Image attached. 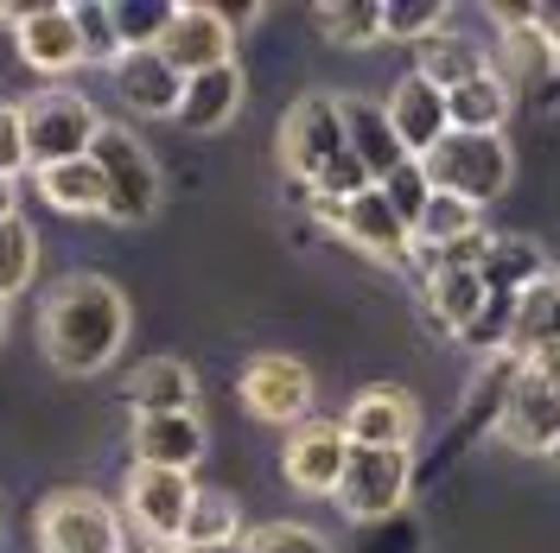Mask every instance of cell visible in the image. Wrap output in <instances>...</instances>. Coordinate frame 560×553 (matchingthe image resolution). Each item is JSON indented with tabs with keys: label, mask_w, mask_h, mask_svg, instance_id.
Masks as SVG:
<instances>
[{
	"label": "cell",
	"mask_w": 560,
	"mask_h": 553,
	"mask_svg": "<svg viewBox=\"0 0 560 553\" xmlns=\"http://www.w3.org/2000/svg\"><path fill=\"white\" fill-rule=\"evenodd\" d=\"M38 344L65 376H96L128 344V293L103 274H65L45 293Z\"/></svg>",
	"instance_id": "cell-1"
},
{
	"label": "cell",
	"mask_w": 560,
	"mask_h": 553,
	"mask_svg": "<svg viewBox=\"0 0 560 553\" xmlns=\"http://www.w3.org/2000/svg\"><path fill=\"white\" fill-rule=\"evenodd\" d=\"M20 128H26V173H45V166L90 160V146L103 134V115L77 90H38L33 103L20 108Z\"/></svg>",
	"instance_id": "cell-2"
},
{
	"label": "cell",
	"mask_w": 560,
	"mask_h": 553,
	"mask_svg": "<svg viewBox=\"0 0 560 553\" xmlns=\"http://www.w3.org/2000/svg\"><path fill=\"white\" fill-rule=\"evenodd\" d=\"M420 166L433 178V191H453V198H465L478 210L490 198H503L510 178H516V160H510V140L503 134H446Z\"/></svg>",
	"instance_id": "cell-3"
},
{
	"label": "cell",
	"mask_w": 560,
	"mask_h": 553,
	"mask_svg": "<svg viewBox=\"0 0 560 553\" xmlns=\"http://www.w3.org/2000/svg\"><path fill=\"white\" fill-rule=\"evenodd\" d=\"M38 553H128L121 509L96 490H51L33 516Z\"/></svg>",
	"instance_id": "cell-4"
},
{
	"label": "cell",
	"mask_w": 560,
	"mask_h": 553,
	"mask_svg": "<svg viewBox=\"0 0 560 553\" xmlns=\"http://www.w3.org/2000/svg\"><path fill=\"white\" fill-rule=\"evenodd\" d=\"M90 160H96V173H103V185H108V210H103L108 223L135 230V223H147V216L160 210V166H153V153H147L121 121H103Z\"/></svg>",
	"instance_id": "cell-5"
},
{
	"label": "cell",
	"mask_w": 560,
	"mask_h": 553,
	"mask_svg": "<svg viewBox=\"0 0 560 553\" xmlns=\"http://www.w3.org/2000/svg\"><path fill=\"white\" fill-rule=\"evenodd\" d=\"M408 484H415V451H388V446H350V464L338 478V509H345L357 528L395 516L408 503Z\"/></svg>",
	"instance_id": "cell-6"
},
{
	"label": "cell",
	"mask_w": 560,
	"mask_h": 553,
	"mask_svg": "<svg viewBox=\"0 0 560 553\" xmlns=\"http://www.w3.org/2000/svg\"><path fill=\"white\" fill-rule=\"evenodd\" d=\"M350 146L345 134V103L338 96H300V103L280 115V173L293 178V185H313V173L325 166V160H338Z\"/></svg>",
	"instance_id": "cell-7"
},
{
	"label": "cell",
	"mask_w": 560,
	"mask_h": 553,
	"mask_svg": "<svg viewBox=\"0 0 560 553\" xmlns=\"http://www.w3.org/2000/svg\"><path fill=\"white\" fill-rule=\"evenodd\" d=\"M313 216L325 223V230H338L345 243H357L370 261H383V268H408V261H415V230L388 210L383 185L357 191L350 204H325V198H313Z\"/></svg>",
	"instance_id": "cell-8"
},
{
	"label": "cell",
	"mask_w": 560,
	"mask_h": 553,
	"mask_svg": "<svg viewBox=\"0 0 560 553\" xmlns=\"http://www.w3.org/2000/svg\"><path fill=\"white\" fill-rule=\"evenodd\" d=\"M243 408L268 426H300L313 420V369L300 356H280V350H261L243 363V381H236Z\"/></svg>",
	"instance_id": "cell-9"
},
{
	"label": "cell",
	"mask_w": 560,
	"mask_h": 553,
	"mask_svg": "<svg viewBox=\"0 0 560 553\" xmlns=\"http://www.w3.org/2000/svg\"><path fill=\"white\" fill-rule=\"evenodd\" d=\"M497 439L510 451H560V388L541 381L535 369H516L503 381V401H497Z\"/></svg>",
	"instance_id": "cell-10"
},
{
	"label": "cell",
	"mask_w": 560,
	"mask_h": 553,
	"mask_svg": "<svg viewBox=\"0 0 560 553\" xmlns=\"http://www.w3.org/2000/svg\"><path fill=\"white\" fill-rule=\"evenodd\" d=\"M490 20H497V45H490V70L510 83V90H560V51L548 38L535 33V20H528V7H490Z\"/></svg>",
	"instance_id": "cell-11"
},
{
	"label": "cell",
	"mask_w": 560,
	"mask_h": 553,
	"mask_svg": "<svg viewBox=\"0 0 560 553\" xmlns=\"http://www.w3.org/2000/svg\"><path fill=\"white\" fill-rule=\"evenodd\" d=\"M121 503H128V521H135L147 541L178 548V541H185V521H191V503H198V484H191V471L135 464L128 484H121Z\"/></svg>",
	"instance_id": "cell-12"
},
{
	"label": "cell",
	"mask_w": 560,
	"mask_h": 553,
	"mask_svg": "<svg viewBox=\"0 0 560 553\" xmlns=\"http://www.w3.org/2000/svg\"><path fill=\"white\" fill-rule=\"evenodd\" d=\"M338 426H345L350 446L408 451L420 439V401H415V388H401V381H370V388L350 395V408Z\"/></svg>",
	"instance_id": "cell-13"
},
{
	"label": "cell",
	"mask_w": 560,
	"mask_h": 553,
	"mask_svg": "<svg viewBox=\"0 0 560 553\" xmlns=\"http://www.w3.org/2000/svg\"><path fill=\"white\" fill-rule=\"evenodd\" d=\"M345 464H350V439L338 420H300L280 446V478L300 496H338Z\"/></svg>",
	"instance_id": "cell-14"
},
{
	"label": "cell",
	"mask_w": 560,
	"mask_h": 553,
	"mask_svg": "<svg viewBox=\"0 0 560 553\" xmlns=\"http://www.w3.org/2000/svg\"><path fill=\"white\" fill-rule=\"evenodd\" d=\"M160 51H166V64H173L178 77H205V70L236 64V33H230L223 7L191 0V7L173 13V33L160 38Z\"/></svg>",
	"instance_id": "cell-15"
},
{
	"label": "cell",
	"mask_w": 560,
	"mask_h": 553,
	"mask_svg": "<svg viewBox=\"0 0 560 553\" xmlns=\"http://www.w3.org/2000/svg\"><path fill=\"white\" fill-rule=\"evenodd\" d=\"M383 115H388V128H395V140H401V153H408V160H427L440 140L453 134L446 90H433V83H427V77H415V70H408V77L388 90Z\"/></svg>",
	"instance_id": "cell-16"
},
{
	"label": "cell",
	"mask_w": 560,
	"mask_h": 553,
	"mask_svg": "<svg viewBox=\"0 0 560 553\" xmlns=\"http://www.w3.org/2000/svg\"><path fill=\"white\" fill-rule=\"evenodd\" d=\"M115 96L147 115V121H178V103H185V77L166 64V51H121L115 64Z\"/></svg>",
	"instance_id": "cell-17"
},
{
	"label": "cell",
	"mask_w": 560,
	"mask_h": 553,
	"mask_svg": "<svg viewBox=\"0 0 560 553\" xmlns=\"http://www.w3.org/2000/svg\"><path fill=\"white\" fill-rule=\"evenodd\" d=\"M13 45L20 58L45 77H65V70L83 64V38H77V7H26V20L13 26Z\"/></svg>",
	"instance_id": "cell-18"
},
{
	"label": "cell",
	"mask_w": 560,
	"mask_h": 553,
	"mask_svg": "<svg viewBox=\"0 0 560 553\" xmlns=\"http://www.w3.org/2000/svg\"><path fill=\"white\" fill-rule=\"evenodd\" d=\"M135 464H153V471H191L205 458V420L198 414H147L135 420Z\"/></svg>",
	"instance_id": "cell-19"
},
{
	"label": "cell",
	"mask_w": 560,
	"mask_h": 553,
	"mask_svg": "<svg viewBox=\"0 0 560 553\" xmlns=\"http://www.w3.org/2000/svg\"><path fill=\"white\" fill-rule=\"evenodd\" d=\"M490 70V45L471 33H458V26H440V33H427L415 45V77H427L433 90H446L453 96L458 83H471V77H485Z\"/></svg>",
	"instance_id": "cell-20"
},
{
	"label": "cell",
	"mask_w": 560,
	"mask_h": 553,
	"mask_svg": "<svg viewBox=\"0 0 560 553\" xmlns=\"http://www.w3.org/2000/svg\"><path fill=\"white\" fill-rule=\"evenodd\" d=\"M191 401H198V376H191L178 356H147L135 376H128V408H135V420L191 414Z\"/></svg>",
	"instance_id": "cell-21"
},
{
	"label": "cell",
	"mask_w": 560,
	"mask_h": 553,
	"mask_svg": "<svg viewBox=\"0 0 560 553\" xmlns=\"http://www.w3.org/2000/svg\"><path fill=\"white\" fill-rule=\"evenodd\" d=\"M243 108V70L223 64V70H205V77H185V103H178V128L191 134H217L230 128Z\"/></svg>",
	"instance_id": "cell-22"
},
{
	"label": "cell",
	"mask_w": 560,
	"mask_h": 553,
	"mask_svg": "<svg viewBox=\"0 0 560 553\" xmlns=\"http://www.w3.org/2000/svg\"><path fill=\"white\" fill-rule=\"evenodd\" d=\"M485 280H478V268H433V274H420V306H427V318L440 325V331H465L478 311H485Z\"/></svg>",
	"instance_id": "cell-23"
},
{
	"label": "cell",
	"mask_w": 560,
	"mask_h": 553,
	"mask_svg": "<svg viewBox=\"0 0 560 553\" xmlns=\"http://www.w3.org/2000/svg\"><path fill=\"white\" fill-rule=\"evenodd\" d=\"M510 108H516V90L485 70V77H471V83H458L453 96H446V115H453V134H503V121H510Z\"/></svg>",
	"instance_id": "cell-24"
},
{
	"label": "cell",
	"mask_w": 560,
	"mask_h": 553,
	"mask_svg": "<svg viewBox=\"0 0 560 553\" xmlns=\"http://www.w3.org/2000/svg\"><path fill=\"white\" fill-rule=\"evenodd\" d=\"M478 280H485V293H528L535 280H548V255L528 236H490Z\"/></svg>",
	"instance_id": "cell-25"
},
{
	"label": "cell",
	"mask_w": 560,
	"mask_h": 553,
	"mask_svg": "<svg viewBox=\"0 0 560 553\" xmlns=\"http://www.w3.org/2000/svg\"><path fill=\"white\" fill-rule=\"evenodd\" d=\"M38 198L51 210H65V216H103L108 210V185L96 173V160H70V166H45L33 173Z\"/></svg>",
	"instance_id": "cell-26"
},
{
	"label": "cell",
	"mask_w": 560,
	"mask_h": 553,
	"mask_svg": "<svg viewBox=\"0 0 560 553\" xmlns=\"http://www.w3.org/2000/svg\"><path fill=\"white\" fill-rule=\"evenodd\" d=\"M345 134H350V153L370 166L376 185H383L395 166H408V153H401V140H395V128H388V115L376 103H357V96H350L345 103Z\"/></svg>",
	"instance_id": "cell-27"
},
{
	"label": "cell",
	"mask_w": 560,
	"mask_h": 553,
	"mask_svg": "<svg viewBox=\"0 0 560 553\" xmlns=\"http://www.w3.org/2000/svg\"><path fill=\"white\" fill-rule=\"evenodd\" d=\"M541 350H560V286L555 280H535L523 299H516V331H510V356L528 363Z\"/></svg>",
	"instance_id": "cell-28"
},
{
	"label": "cell",
	"mask_w": 560,
	"mask_h": 553,
	"mask_svg": "<svg viewBox=\"0 0 560 553\" xmlns=\"http://www.w3.org/2000/svg\"><path fill=\"white\" fill-rule=\"evenodd\" d=\"M243 541V516H236V496L230 490H198L191 503V521H185V553H205V548H230Z\"/></svg>",
	"instance_id": "cell-29"
},
{
	"label": "cell",
	"mask_w": 560,
	"mask_h": 553,
	"mask_svg": "<svg viewBox=\"0 0 560 553\" xmlns=\"http://www.w3.org/2000/svg\"><path fill=\"white\" fill-rule=\"evenodd\" d=\"M318 33L331 38L338 51L388 45L383 38V7H376V0H331V7H318Z\"/></svg>",
	"instance_id": "cell-30"
},
{
	"label": "cell",
	"mask_w": 560,
	"mask_h": 553,
	"mask_svg": "<svg viewBox=\"0 0 560 553\" xmlns=\"http://www.w3.org/2000/svg\"><path fill=\"white\" fill-rule=\"evenodd\" d=\"M465 236H485V210L453 198V191H433V204H427V216L415 230V248H453Z\"/></svg>",
	"instance_id": "cell-31"
},
{
	"label": "cell",
	"mask_w": 560,
	"mask_h": 553,
	"mask_svg": "<svg viewBox=\"0 0 560 553\" xmlns=\"http://www.w3.org/2000/svg\"><path fill=\"white\" fill-rule=\"evenodd\" d=\"M33 274H38V230L26 216H7L0 223V299L26 293Z\"/></svg>",
	"instance_id": "cell-32"
},
{
	"label": "cell",
	"mask_w": 560,
	"mask_h": 553,
	"mask_svg": "<svg viewBox=\"0 0 560 553\" xmlns=\"http://www.w3.org/2000/svg\"><path fill=\"white\" fill-rule=\"evenodd\" d=\"M516 299L523 293H490L485 311L458 331V344L478 350V356H510V331H516Z\"/></svg>",
	"instance_id": "cell-33"
},
{
	"label": "cell",
	"mask_w": 560,
	"mask_h": 553,
	"mask_svg": "<svg viewBox=\"0 0 560 553\" xmlns=\"http://www.w3.org/2000/svg\"><path fill=\"white\" fill-rule=\"evenodd\" d=\"M173 13L178 7H166V0H121L115 7V33H121L128 51H160V38L173 33Z\"/></svg>",
	"instance_id": "cell-34"
},
{
	"label": "cell",
	"mask_w": 560,
	"mask_h": 553,
	"mask_svg": "<svg viewBox=\"0 0 560 553\" xmlns=\"http://www.w3.org/2000/svg\"><path fill=\"white\" fill-rule=\"evenodd\" d=\"M77 38H83V64H103L115 70L121 64V33H115V7H103V0H83L77 7Z\"/></svg>",
	"instance_id": "cell-35"
},
{
	"label": "cell",
	"mask_w": 560,
	"mask_h": 553,
	"mask_svg": "<svg viewBox=\"0 0 560 553\" xmlns=\"http://www.w3.org/2000/svg\"><path fill=\"white\" fill-rule=\"evenodd\" d=\"M383 198L408 230H420V216H427V204H433V178H427V166H420V160L395 166V173L383 178Z\"/></svg>",
	"instance_id": "cell-36"
},
{
	"label": "cell",
	"mask_w": 560,
	"mask_h": 553,
	"mask_svg": "<svg viewBox=\"0 0 560 553\" xmlns=\"http://www.w3.org/2000/svg\"><path fill=\"white\" fill-rule=\"evenodd\" d=\"M248 553H331V541L306 528V521H261V528H248L243 534Z\"/></svg>",
	"instance_id": "cell-37"
},
{
	"label": "cell",
	"mask_w": 560,
	"mask_h": 553,
	"mask_svg": "<svg viewBox=\"0 0 560 553\" xmlns=\"http://www.w3.org/2000/svg\"><path fill=\"white\" fill-rule=\"evenodd\" d=\"M446 26V7L440 0H383V38H408L420 45L427 33Z\"/></svg>",
	"instance_id": "cell-38"
},
{
	"label": "cell",
	"mask_w": 560,
	"mask_h": 553,
	"mask_svg": "<svg viewBox=\"0 0 560 553\" xmlns=\"http://www.w3.org/2000/svg\"><path fill=\"white\" fill-rule=\"evenodd\" d=\"M357 553H420V521L408 516V509L370 521V528L357 534Z\"/></svg>",
	"instance_id": "cell-39"
},
{
	"label": "cell",
	"mask_w": 560,
	"mask_h": 553,
	"mask_svg": "<svg viewBox=\"0 0 560 553\" xmlns=\"http://www.w3.org/2000/svg\"><path fill=\"white\" fill-rule=\"evenodd\" d=\"M26 173V128H20V108L0 103V178Z\"/></svg>",
	"instance_id": "cell-40"
},
{
	"label": "cell",
	"mask_w": 560,
	"mask_h": 553,
	"mask_svg": "<svg viewBox=\"0 0 560 553\" xmlns=\"http://www.w3.org/2000/svg\"><path fill=\"white\" fill-rule=\"evenodd\" d=\"M528 20H535V33L548 38L560 51V0H541V7H528Z\"/></svg>",
	"instance_id": "cell-41"
},
{
	"label": "cell",
	"mask_w": 560,
	"mask_h": 553,
	"mask_svg": "<svg viewBox=\"0 0 560 553\" xmlns=\"http://www.w3.org/2000/svg\"><path fill=\"white\" fill-rule=\"evenodd\" d=\"M268 7H255V0H243V7H223V20H230V33H243V26H255Z\"/></svg>",
	"instance_id": "cell-42"
},
{
	"label": "cell",
	"mask_w": 560,
	"mask_h": 553,
	"mask_svg": "<svg viewBox=\"0 0 560 553\" xmlns=\"http://www.w3.org/2000/svg\"><path fill=\"white\" fill-rule=\"evenodd\" d=\"M528 369H535L541 381H555V388H560V350H541V356H528Z\"/></svg>",
	"instance_id": "cell-43"
},
{
	"label": "cell",
	"mask_w": 560,
	"mask_h": 553,
	"mask_svg": "<svg viewBox=\"0 0 560 553\" xmlns=\"http://www.w3.org/2000/svg\"><path fill=\"white\" fill-rule=\"evenodd\" d=\"M7 216H20V191H13V178H0V223Z\"/></svg>",
	"instance_id": "cell-44"
},
{
	"label": "cell",
	"mask_w": 560,
	"mask_h": 553,
	"mask_svg": "<svg viewBox=\"0 0 560 553\" xmlns=\"http://www.w3.org/2000/svg\"><path fill=\"white\" fill-rule=\"evenodd\" d=\"M178 553H185V548H178ZM205 553H248V548H243V541H230V548H205Z\"/></svg>",
	"instance_id": "cell-45"
},
{
	"label": "cell",
	"mask_w": 560,
	"mask_h": 553,
	"mask_svg": "<svg viewBox=\"0 0 560 553\" xmlns=\"http://www.w3.org/2000/svg\"><path fill=\"white\" fill-rule=\"evenodd\" d=\"M548 280H555V286H560V261H555V268H548Z\"/></svg>",
	"instance_id": "cell-46"
},
{
	"label": "cell",
	"mask_w": 560,
	"mask_h": 553,
	"mask_svg": "<svg viewBox=\"0 0 560 553\" xmlns=\"http://www.w3.org/2000/svg\"><path fill=\"white\" fill-rule=\"evenodd\" d=\"M0 331H7V299H0Z\"/></svg>",
	"instance_id": "cell-47"
},
{
	"label": "cell",
	"mask_w": 560,
	"mask_h": 553,
	"mask_svg": "<svg viewBox=\"0 0 560 553\" xmlns=\"http://www.w3.org/2000/svg\"><path fill=\"white\" fill-rule=\"evenodd\" d=\"M555 464H560V451H555Z\"/></svg>",
	"instance_id": "cell-48"
}]
</instances>
